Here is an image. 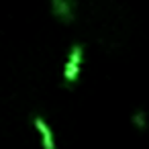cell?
Instances as JSON below:
<instances>
[{"instance_id": "obj_4", "label": "cell", "mask_w": 149, "mask_h": 149, "mask_svg": "<svg viewBox=\"0 0 149 149\" xmlns=\"http://www.w3.org/2000/svg\"><path fill=\"white\" fill-rule=\"evenodd\" d=\"M133 125H135L137 129H145L147 118H145V112H143V110H137V112L133 114Z\"/></svg>"}, {"instance_id": "obj_1", "label": "cell", "mask_w": 149, "mask_h": 149, "mask_svg": "<svg viewBox=\"0 0 149 149\" xmlns=\"http://www.w3.org/2000/svg\"><path fill=\"white\" fill-rule=\"evenodd\" d=\"M82 59H84V47L82 45H74L70 49L68 61L63 65V80L65 84H76L80 80V70H82Z\"/></svg>"}, {"instance_id": "obj_3", "label": "cell", "mask_w": 149, "mask_h": 149, "mask_svg": "<svg viewBox=\"0 0 149 149\" xmlns=\"http://www.w3.org/2000/svg\"><path fill=\"white\" fill-rule=\"evenodd\" d=\"M33 125H35V129L39 131V135H41L43 149H55V139H53V133H51L49 125L45 123V118L35 116V118H33Z\"/></svg>"}, {"instance_id": "obj_2", "label": "cell", "mask_w": 149, "mask_h": 149, "mask_svg": "<svg viewBox=\"0 0 149 149\" xmlns=\"http://www.w3.org/2000/svg\"><path fill=\"white\" fill-rule=\"evenodd\" d=\"M51 8L59 21L63 23L74 21V0H51Z\"/></svg>"}]
</instances>
